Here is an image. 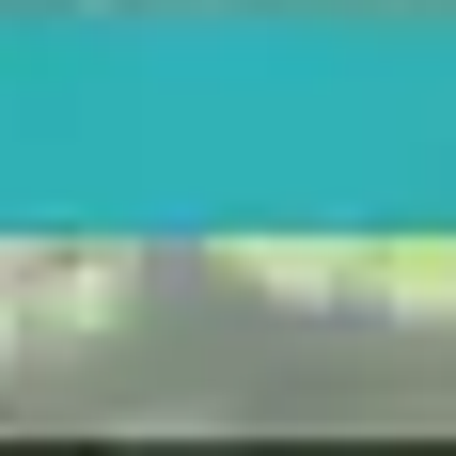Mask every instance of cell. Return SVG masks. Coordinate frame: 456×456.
<instances>
[{
  "instance_id": "obj_1",
  "label": "cell",
  "mask_w": 456,
  "mask_h": 456,
  "mask_svg": "<svg viewBox=\"0 0 456 456\" xmlns=\"http://www.w3.org/2000/svg\"><path fill=\"white\" fill-rule=\"evenodd\" d=\"M0 283H16L32 346H94V330H126L142 252H126V236H63V252H0Z\"/></svg>"
},
{
  "instance_id": "obj_2",
  "label": "cell",
  "mask_w": 456,
  "mask_h": 456,
  "mask_svg": "<svg viewBox=\"0 0 456 456\" xmlns=\"http://www.w3.org/2000/svg\"><path fill=\"white\" fill-rule=\"evenodd\" d=\"M221 283H252V299H362V236H221Z\"/></svg>"
},
{
  "instance_id": "obj_3",
  "label": "cell",
  "mask_w": 456,
  "mask_h": 456,
  "mask_svg": "<svg viewBox=\"0 0 456 456\" xmlns=\"http://www.w3.org/2000/svg\"><path fill=\"white\" fill-rule=\"evenodd\" d=\"M362 315H456V236H362Z\"/></svg>"
},
{
  "instance_id": "obj_4",
  "label": "cell",
  "mask_w": 456,
  "mask_h": 456,
  "mask_svg": "<svg viewBox=\"0 0 456 456\" xmlns=\"http://www.w3.org/2000/svg\"><path fill=\"white\" fill-rule=\"evenodd\" d=\"M16 346H32V315H16V283H0V362H16Z\"/></svg>"
},
{
  "instance_id": "obj_5",
  "label": "cell",
  "mask_w": 456,
  "mask_h": 456,
  "mask_svg": "<svg viewBox=\"0 0 456 456\" xmlns=\"http://www.w3.org/2000/svg\"><path fill=\"white\" fill-rule=\"evenodd\" d=\"M110 16H158V0H110Z\"/></svg>"
}]
</instances>
